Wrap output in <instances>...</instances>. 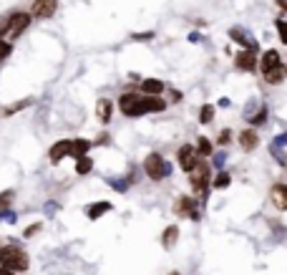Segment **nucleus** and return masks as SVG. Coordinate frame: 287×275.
Listing matches in <instances>:
<instances>
[{
  "mask_svg": "<svg viewBox=\"0 0 287 275\" xmlns=\"http://www.w3.org/2000/svg\"><path fill=\"white\" fill-rule=\"evenodd\" d=\"M28 255H25V250H20L18 245H8V248H3V253H0V268H8V270H13V273H20V270H28Z\"/></svg>",
  "mask_w": 287,
  "mask_h": 275,
  "instance_id": "nucleus-1",
  "label": "nucleus"
},
{
  "mask_svg": "<svg viewBox=\"0 0 287 275\" xmlns=\"http://www.w3.org/2000/svg\"><path fill=\"white\" fill-rule=\"evenodd\" d=\"M189 182L194 187V192L199 197H207V187H209V164L204 159H199V164L189 172Z\"/></svg>",
  "mask_w": 287,
  "mask_h": 275,
  "instance_id": "nucleus-2",
  "label": "nucleus"
},
{
  "mask_svg": "<svg viewBox=\"0 0 287 275\" xmlns=\"http://www.w3.org/2000/svg\"><path fill=\"white\" fill-rule=\"evenodd\" d=\"M144 172H146V177H149V179L159 182L164 174H169V167H166L164 157L154 151V154H149V157L144 159Z\"/></svg>",
  "mask_w": 287,
  "mask_h": 275,
  "instance_id": "nucleus-3",
  "label": "nucleus"
},
{
  "mask_svg": "<svg viewBox=\"0 0 287 275\" xmlns=\"http://www.w3.org/2000/svg\"><path fill=\"white\" fill-rule=\"evenodd\" d=\"M119 109L126 116H144L146 114V101H144V96H136V94H124L119 99Z\"/></svg>",
  "mask_w": 287,
  "mask_h": 275,
  "instance_id": "nucleus-4",
  "label": "nucleus"
},
{
  "mask_svg": "<svg viewBox=\"0 0 287 275\" xmlns=\"http://www.w3.org/2000/svg\"><path fill=\"white\" fill-rule=\"evenodd\" d=\"M199 154H197V146H192V144H184L179 151H176V162H179V167L184 169V172H192L197 164H199Z\"/></svg>",
  "mask_w": 287,
  "mask_h": 275,
  "instance_id": "nucleus-5",
  "label": "nucleus"
},
{
  "mask_svg": "<svg viewBox=\"0 0 287 275\" xmlns=\"http://www.w3.org/2000/svg\"><path fill=\"white\" fill-rule=\"evenodd\" d=\"M56 10H58V0H35L33 8H30L33 18H38V20H48V18H53Z\"/></svg>",
  "mask_w": 287,
  "mask_h": 275,
  "instance_id": "nucleus-6",
  "label": "nucleus"
},
{
  "mask_svg": "<svg viewBox=\"0 0 287 275\" xmlns=\"http://www.w3.org/2000/svg\"><path fill=\"white\" fill-rule=\"evenodd\" d=\"M28 25H30V15H28V13H10V30H8V38H20Z\"/></svg>",
  "mask_w": 287,
  "mask_h": 275,
  "instance_id": "nucleus-7",
  "label": "nucleus"
},
{
  "mask_svg": "<svg viewBox=\"0 0 287 275\" xmlns=\"http://www.w3.org/2000/svg\"><path fill=\"white\" fill-rule=\"evenodd\" d=\"M174 212H176V215H187V217H192V220H199L197 200H194V197H179L176 205H174Z\"/></svg>",
  "mask_w": 287,
  "mask_h": 275,
  "instance_id": "nucleus-8",
  "label": "nucleus"
},
{
  "mask_svg": "<svg viewBox=\"0 0 287 275\" xmlns=\"http://www.w3.org/2000/svg\"><path fill=\"white\" fill-rule=\"evenodd\" d=\"M63 157H71V139H63V141H56L53 146H51V151H48V159L53 162V164H58Z\"/></svg>",
  "mask_w": 287,
  "mask_h": 275,
  "instance_id": "nucleus-9",
  "label": "nucleus"
},
{
  "mask_svg": "<svg viewBox=\"0 0 287 275\" xmlns=\"http://www.w3.org/2000/svg\"><path fill=\"white\" fill-rule=\"evenodd\" d=\"M255 66H257V56H255V51L244 48V51H239V53H237V69L255 71Z\"/></svg>",
  "mask_w": 287,
  "mask_h": 275,
  "instance_id": "nucleus-10",
  "label": "nucleus"
},
{
  "mask_svg": "<svg viewBox=\"0 0 287 275\" xmlns=\"http://www.w3.org/2000/svg\"><path fill=\"white\" fill-rule=\"evenodd\" d=\"M280 64H282V61H280V53H277V51H272V48H270V51H265V53H262V58H260V69H262V73H267L270 69H275V66H280Z\"/></svg>",
  "mask_w": 287,
  "mask_h": 275,
  "instance_id": "nucleus-11",
  "label": "nucleus"
},
{
  "mask_svg": "<svg viewBox=\"0 0 287 275\" xmlns=\"http://www.w3.org/2000/svg\"><path fill=\"white\" fill-rule=\"evenodd\" d=\"M270 197H272V205L277 209H287V185H275Z\"/></svg>",
  "mask_w": 287,
  "mask_h": 275,
  "instance_id": "nucleus-12",
  "label": "nucleus"
},
{
  "mask_svg": "<svg viewBox=\"0 0 287 275\" xmlns=\"http://www.w3.org/2000/svg\"><path fill=\"white\" fill-rule=\"evenodd\" d=\"M257 144H260V137H257V132H255V129H247V132H242V134H239V146H242L244 151L257 149Z\"/></svg>",
  "mask_w": 287,
  "mask_h": 275,
  "instance_id": "nucleus-13",
  "label": "nucleus"
},
{
  "mask_svg": "<svg viewBox=\"0 0 287 275\" xmlns=\"http://www.w3.org/2000/svg\"><path fill=\"white\" fill-rule=\"evenodd\" d=\"M265 76V81L270 83V86H277V83H282L285 81V76H287V69H285V64H280V66H275V69H270L267 73H262Z\"/></svg>",
  "mask_w": 287,
  "mask_h": 275,
  "instance_id": "nucleus-14",
  "label": "nucleus"
},
{
  "mask_svg": "<svg viewBox=\"0 0 287 275\" xmlns=\"http://www.w3.org/2000/svg\"><path fill=\"white\" fill-rule=\"evenodd\" d=\"M141 91L144 94H149V96H159V94L164 91V83H161L159 78H144Z\"/></svg>",
  "mask_w": 287,
  "mask_h": 275,
  "instance_id": "nucleus-15",
  "label": "nucleus"
},
{
  "mask_svg": "<svg viewBox=\"0 0 287 275\" xmlns=\"http://www.w3.org/2000/svg\"><path fill=\"white\" fill-rule=\"evenodd\" d=\"M111 111H114L111 101H109V99H101V101H98V106H96V114H98V119H101L103 124H109V121H111Z\"/></svg>",
  "mask_w": 287,
  "mask_h": 275,
  "instance_id": "nucleus-16",
  "label": "nucleus"
},
{
  "mask_svg": "<svg viewBox=\"0 0 287 275\" xmlns=\"http://www.w3.org/2000/svg\"><path fill=\"white\" fill-rule=\"evenodd\" d=\"M91 149V144L88 141H83V139H71V157L73 159H81V157H86V151Z\"/></svg>",
  "mask_w": 287,
  "mask_h": 275,
  "instance_id": "nucleus-17",
  "label": "nucleus"
},
{
  "mask_svg": "<svg viewBox=\"0 0 287 275\" xmlns=\"http://www.w3.org/2000/svg\"><path fill=\"white\" fill-rule=\"evenodd\" d=\"M176 237H179V227H176V225H171V227H166V230H164V235H161V245H164V248H174Z\"/></svg>",
  "mask_w": 287,
  "mask_h": 275,
  "instance_id": "nucleus-18",
  "label": "nucleus"
},
{
  "mask_svg": "<svg viewBox=\"0 0 287 275\" xmlns=\"http://www.w3.org/2000/svg\"><path fill=\"white\" fill-rule=\"evenodd\" d=\"M111 209V202H96V205L88 207V220H98L103 212H109Z\"/></svg>",
  "mask_w": 287,
  "mask_h": 275,
  "instance_id": "nucleus-19",
  "label": "nucleus"
},
{
  "mask_svg": "<svg viewBox=\"0 0 287 275\" xmlns=\"http://www.w3.org/2000/svg\"><path fill=\"white\" fill-rule=\"evenodd\" d=\"M93 169V159L86 154V157H81V159H76V174H88Z\"/></svg>",
  "mask_w": 287,
  "mask_h": 275,
  "instance_id": "nucleus-20",
  "label": "nucleus"
},
{
  "mask_svg": "<svg viewBox=\"0 0 287 275\" xmlns=\"http://www.w3.org/2000/svg\"><path fill=\"white\" fill-rule=\"evenodd\" d=\"M199 121H202V124H212V121H214V106H212V104H204V106L199 109Z\"/></svg>",
  "mask_w": 287,
  "mask_h": 275,
  "instance_id": "nucleus-21",
  "label": "nucleus"
},
{
  "mask_svg": "<svg viewBox=\"0 0 287 275\" xmlns=\"http://www.w3.org/2000/svg\"><path fill=\"white\" fill-rule=\"evenodd\" d=\"M197 154H199L202 159H207V157L212 154V141H209L207 137H202L199 141H197Z\"/></svg>",
  "mask_w": 287,
  "mask_h": 275,
  "instance_id": "nucleus-22",
  "label": "nucleus"
},
{
  "mask_svg": "<svg viewBox=\"0 0 287 275\" xmlns=\"http://www.w3.org/2000/svg\"><path fill=\"white\" fill-rule=\"evenodd\" d=\"M229 182H232V177L227 174V172H219L214 177V182H212V187H217V190H224V187H229Z\"/></svg>",
  "mask_w": 287,
  "mask_h": 275,
  "instance_id": "nucleus-23",
  "label": "nucleus"
},
{
  "mask_svg": "<svg viewBox=\"0 0 287 275\" xmlns=\"http://www.w3.org/2000/svg\"><path fill=\"white\" fill-rule=\"evenodd\" d=\"M265 121H267V109L262 106V109H260V111L249 119V124H252V127H260V124H265Z\"/></svg>",
  "mask_w": 287,
  "mask_h": 275,
  "instance_id": "nucleus-24",
  "label": "nucleus"
},
{
  "mask_svg": "<svg viewBox=\"0 0 287 275\" xmlns=\"http://www.w3.org/2000/svg\"><path fill=\"white\" fill-rule=\"evenodd\" d=\"M30 104V99H25V101H18V104H13V106H8L5 109V116H10V114H15V111H20V109H25Z\"/></svg>",
  "mask_w": 287,
  "mask_h": 275,
  "instance_id": "nucleus-25",
  "label": "nucleus"
},
{
  "mask_svg": "<svg viewBox=\"0 0 287 275\" xmlns=\"http://www.w3.org/2000/svg\"><path fill=\"white\" fill-rule=\"evenodd\" d=\"M275 25H277V33H280V41H282V43H285V46H287V20H282V18H280V20H277Z\"/></svg>",
  "mask_w": 287,
  "mask_h": 275,
  "instance_id": "nucleus-26",
  "label": "nucleus"
},
{
  "mask_svg": "<svg viewBox=\"0 0 287 275\" xmlns=\"http://www.w3.org/2000/svg\"><path fill=\"white\" fill-rule=\"evenodd\" d=\"M217 141H219L222 146H227V144L232 141V132H229V129H222V132H219V137H217Z\"/></svg>",
  "mask_w": 287,
  "mask_h": 275,
  "instance_id": "nucleus-27",
  "label": "nucleus"
},
{
  "mask_svg": "<svg viewBox=\"0 0 287 275\" xmlns=\"http://www.w3.org/2000/svg\"><path fill=\"white\" fill-rule=\"evenodd\" d=\"M8 30H10V15L0 18V38H3V36H8Z\"/></svg>",
  "mask_w": 287,
  "mask_h": 275,
  "instance_id": "nucleus-28",
  "label": "nucleus"
},
{
  "mask_svg": "<svg viewBox=\"0 0 287 275\" xmlns=\"http://www.w3.org/2000/svg\"><path fill=\"white\" fill-rule=\"evenodd\" d=\"M10 197H13V190H8V192H0V207H8V205H10Z\"/></svg>",
  "mask_w": 287,
  "mask_h": 275,
  "instance_id": "nucleus-29",
  "label": "nucleus"
},
{
  "mask_svg": "<svg viewBox=\"0 0 287 275\" xmlns=\"http://www.w3.org/2000/svg\"><path fill=\"white\" fill-rule=\"evenodd\" d=\"M8 56H10V43H3V38H0V61Z\"/></svg>",
  "mask_w": 287,
  "mask_h": 275,
  "instance_id": "nucleus-30",
  "label": "nucleus"
},
{
  "mask_svg": "<svg viewBox=\"0 0 287 275\" xmlns=\"http://www.w3.org/2000/svg\"><path fill=\"white\" fill-rule=\"evenodd\" d=\"M38 230H41V222H35V225H30V227L25 230V237H30V235H35Z\"/></svg>",
  "mask_w": 287,
  "mask_h": 275,
  "instance_id": "nucleus-31",
  "label": "nucleus"
},
{
  "mask_svg": "<svg viewBox=\"0 0 287 275\" xmlns=\"http://www.w3.org/2000/svg\"><path fill=\"white\" fill-rule=\"evenodd\" d=\"M106 141H109V134H101V137H98V141H96V144H106Z\"/></svg>",
  "mask_w": 287,
  "mask_h": 275,
  "instance_id": "nucleus-32",
  "label": "nucleus"
},
{
  "mask_svg": "<svg viewBox=\"0 0 287 275\" xmlns=\"http://www.w3.org/2000/svg\"><path fill=\"white\" fill-rule=\"evenodd\" d=\"M0 275H15L13 270H8V268H0Z\"/></svg>",
  "mask_w": 287,
  "mask_h": 275,
  "instance_id": "nucleus-33",
  "label": "nucleus"
},
{
  "mask_svg": "<svg viewBox=\"0 0 287 275\" xmlns=\"http://www.w3.org/2000/svg\"><path fill=\"white\" fill-rule=\"evenodd\" d=\"M277 3H280V8H285L287 10V0H277Z\"/></svg>",
  "mask_w": 287,
  "mask_h": 275,
  "instance_id": "nucleus-34",
  "label": "nucleus"
},
{
  "mask_svg": "<svg viewBox=\"0 0 287 275\" xmlns=\"http://www.w3.org/2000/svg\"><path fill=\"white\" fill-rule=\"evenodd\" d=\"M171 275H179V273H171Z\"/></svg>",
  "mask_w": 287,
  "mask_h": 275,
  "instance_id": "nucleus-35",
  "label": "nucleus"
},
{
  "mask_svg": "<svg viewBox=\"0 0 287 275\" xmlns=\"http://www.w3.org/2000/svg\"><path fill=\"white\" fill-rule=\"evenodd\" d=\"M0 253H3V248H0Z\"/></svg>",
  "mask_w": 287,
  "mask_h": 275,
  "instance_id": "nucleus-36",
  "label": "nucleus"
}]
</instances>
